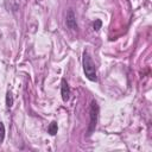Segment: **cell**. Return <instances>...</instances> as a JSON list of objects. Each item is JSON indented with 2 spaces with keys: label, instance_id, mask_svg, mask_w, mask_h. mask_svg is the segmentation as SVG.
<instances>
[{
  "label": "cell",
  "instance_id": "obj_1",
  "mask_svg": "<svg viewBox=\"0 0 152 152\" xmlns=\"http://www.w3.org/2000/svg\"><path fill=\"white\" fill-rule=\"evenodd\" d=\"M83 71H84V75L86 77L91 81V82H96L97 81V76H96V66H95V63L93 62L90 55L84 51L83 52Z\"/></svg>",
  "mask_w": 152,
  "mask_h": 152
},
{
  "label": "cell",
  "instance_id": "obj_5",
  "mask_svg": "<svg viewBox=\"0 0 152 152\" xmlns=\"http://www.w3.org/2000/svg\"><path fill=\"white\" fill-rule=\"evenodd\" d=\"M48 132L51 134V135H56L57 132H58V126H57V122L56 121H52L49 127H48Z\"/></svg>",
  "mask_w": 152,
  "mask_h": 152
},
{
  "label": "cell",
  "instance_id": "obj_7",
  "mask_svg": "<svg viewBox=\"0 0 152 152\" xmlns=\"http://www.w3.org/2000/svg\"><path fill=\"white\" fill-rule=\"evenodd\" d=\"M4 139H5V126L0 121V144L4 141Z\"/></svg>",
  "mask_w": 152,
  "mask_h": 152
},
{
  "label": "cell",
  "instance_id": "obj_2",
  "mask_svg": "<svg viewBox=\"0 0 152 152\" xmlns=\"http://www.w3.org/2000/svg\"><path fill=\"white\" fill-rule=\"evenodd\" d=\"M97 118H99V104L95 100H93L91 106H90V122H89V128H88V134L89 135L93 133V131L96 127Z\"/></svg>",
  "mask_w": 152,
  "mask_h": 152
},
{
  "label": "cell",
  "instance_id": "obj_3",
  "mask_svg": "<svg viewBox=\"0 0 152 152\" xmlns=\"http://www.w3.org/2000/svg\"><path fill=\"white\" fill-rule=\"evenodd\" d=\"M61 95H62V100L64 102H66L70 99V87L64 78L61 82Z\"/></svg>",
  "mask_w": 152,
  "mask_h": 152
},
{
  "label": "cell",
  "instance_id": "obj_8",
  "mask_svg": "<svg viewBox=\"0 0 152 152\" xmlns=\"http://www.w3.org/2000/svg\"><path fill=\"white\" fill-rule=\"evenodd\" d=\"M101 25H102V23H101V20H99V19H96V20L94 21V24H93V26H94V30H95V31H99V30L101 28Z\"/></svg>",
  "mask_w": 152,
  "mask_h": 152
},
{
  "label": "cell",
  "instance_id": "obj_4",
  "mask_svg": "<svg viewBox=\"0 0 152 152\" xmlns=\"http://www.w3.org/2000/svg\"><path fill=\"white\" fill-rule=\"evenodd\" d=\"M65 23H66V26L70 28V30H77V23H76V17L74 14V12L70 10L68 11L66 13V19H65Z\"/></svg>",
  "mask_w": 152,
  "mask_h": 152
},
{
  "label": "cell",
  "instance_id": "obj_6",
  "mask_svg": "<svg viewBox=\"0 0 152 152\" xmlns=\"http://www.w3.org/2000/svg\"><path fill=\"white\" fill-rule=\"evenodd\" d=\"M6 106L8 108H11L13 106V96H12V93L8 90L7 94H6Z\"/></svg>",
  "mask_w": 152,
  "mask_h": 152
}]
</instances>
